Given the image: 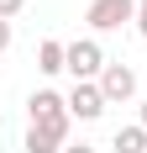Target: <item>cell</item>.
Wrapping results in <instances>:
<instances>
[{
  "mask_svg": "<svg viewBox=\"0 0 147 153\" xmlns=\"http://www.w3.org/2000/svg\"><path fill=\"white\" fill-rule=\"evenodd\" d=\"M105 48L95 42V37H79V42H68V74H74V85H95V79L105 74Z\"/></svg>",
  "mask_w": 147,
  "mask_h": 153,
  "instance_id": "6da1fadb",
  "label": "cell"
},
{
  "mask_svg": "<svg viewBox=\"0 0 147 153\" xmlns=\"http://www.w3.org/2000/svg\"><path fill=\"white\" fill-rule=\"evenodd\" d=\"M84 21L95 32H116V27H126V21H137V0H89Z\"/></svg>",
  "mask_w": 147,
  "mask_h": 153,
  "instance_id": "7a4b0ae2",
  "label": "cell"
},
{
  "mask_svg": "<svg viewBox=\"0 0 147 153\" xmlns=\"http://www.w3.org/2000/svg\"><path fill=\"white\" fill-rule=\"evenodd\" d=\"M26 116H32V127H68L74 116H68V100H63L58 90H37L26 100Z\"/></svg>",
  "mask_w": 147,
  "mask_h": 153,
  "instance_id": "3957f363",
  "label": "cell"
},
{
  "mask_svg": "<svg viewBox=\"0 0 147 153\" xmlns=\"http://www.w3.org/2000/svg\"><path fill=\"white\" fill-rule=\"evenodd\" d=\"M95 85H100L105 106H121V100H132V95H137V74L126 69V63H105V74L95 79Z\"/></svg>",
  "mask_w": 147,
  "mask_h": 153,
  "instance_id": "277c9868",
  "label": "cell"
},
{
  "mask_svg": "<svg viewBox=\"0 0 147 153\" xmlns=\"http://www.w3.org/2000/svg\"><path fill=\"white\" fill-rule=\"evenodd\" d=\"M68 116H79V122L105 116V95H100V85H74V95H68Z\"/></svg>",
  "mask_w": 147,
  "mask_h": 153,
  "instance_id": "5b68a950",
  "label": "cell"
},
{
  "mask_svg": "<svg viewBox=\"0 0 147 153\" xmlns=\"http://www.w3.org/2000/svg\"><path fill=\"white\" fill-rule=\"evenodd\" d=\"M21 148L26 153H63L68 148V127H32Z\"/></svg>",
  "mask_w": 147,
  "mask_h": 153,
  "instance_id": "8992f818",
  "label": "cell"
},
{
  "mask_svg": "<svg viewBox=\"0 0 147 153\" xmlns=\"http://www.w3.org/2000/svg\"><path fill=\"white\" fill-rule=\"evenodd\" d=\"M37 69H42V74H63V69H68V42H53V37H47V42L37 48Z\"/></svg>",
  "mask_w": 147,
  "mask_h": 153,
  "instance_id": "52a82bcc",
  "label": "cell"
},
{
  "mask_svg": "<svg viewBox=\"0 0 147 153\" xmlns=\"http://www.w3.org/2000/svg\"><path fill=\"white\" fill-rule=\"evenodd\" d=\"M110 148H116V153H147V127L142 122H137V127H121Z\"/></svg>",
  "mask_w": 147,
  "mask_h": 153,
  "instance_id": "ba28073f",
  "label": "cell"
},
{
  "mask_svg": "<svg viewBox=\"0 0 147 153\" xmlns=\"http://www.w3.org/2000/svg\"><path fill=\"white\" fill-rule=\"evenodd\" d=\"M21 5H26V0H0V21H11V16H21Z\"/></svg>",
  "mask_w": 147,
  "mask_h": 153,
  "instance_id": "9c48e42d",
  "label": "cell"
},
{
  "mask_svg": "<svg viewBox=\"0 0 147 153\" xmlns=\"http://www.w3.org/2000/svg\"><path fill=\"white\" fill-rule=\"evenodd\" d=\"M137 32L147 37V0H137Z\"/></svg>",
  "mask_w": 147,
  "mask_h": 153,
  "instance_id": "30bf717a",
  "label": "cell"
},
{
  "mask_svg": "<svg viewBox=\"0 0 147 153\" xmlns=\"http://www.w3.org/2000/svg\"><path fill=\"white\" fill-rule=\"evenodd\" d=\"M11 48V21H0V53Z\"/></svg>",
  "mask_w": 147,
  "mask_h": 153,
  "instance_id": "8fae6325",
  "label": "cell"
},
{
  "mask_svg": "<svg viewBox=\"0 0 147 153\" xmlns=\"http://www.w3.org/2000/svg\"><path fill=\"white\" fill-rule=\"evenodd\" d=\"M63 153H95V148H89V143H68Z\"/></svg>",
  "mask_w": 147,
  "mask_h": 153,
  "instance_id": "7c38bea8",
  "label": "cell"
},
{
  "mask_svg": "<svg viewBox=\"0 0 147 153\" xmlns=\"http://www.w3.org/2000/svg\"><path fill=\"white\" fill-rule=\"evenodd\" d=\"M142 127H147V100H142Z\"/></svg>",
  "mask_w": 147,
  "mask_h": 153,
  "instance_id": "4fadbf2b",
  "label": "cell"
}]
</instances>
